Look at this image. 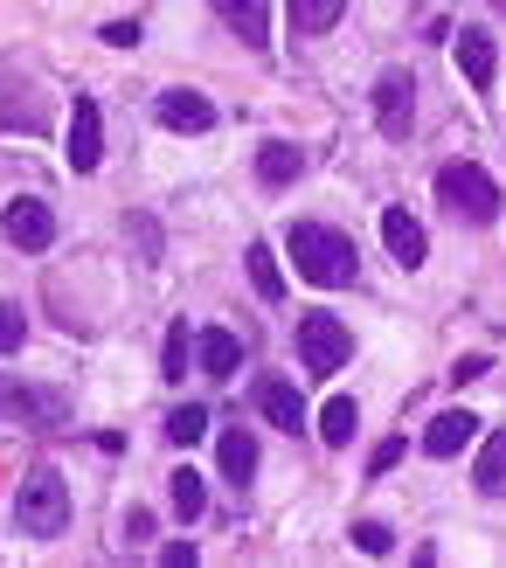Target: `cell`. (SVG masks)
<instances>
[{
  "instance_id": "cell-1",
  "label": "cell",
  "mask_w": 506,
  "mask_h": 568,
  "mask_svg": "<svg viewBox=\"0 0 506 568\" xmlns=\"http://www.w3.org/2000/svg\"><path fill=\"white\" fill-rule=\"evenodd\" d=\"M285 250H292V271L305 284H320V292H341V284H354V271H361L354 236L347 230H326V222H292Z\"/></svg>"
},
{
  "instance_id": "cell-2",
  "label": "cell",
  "mask_w": 506,
  "mask_h": 568,
  "mask_svg": "<svg viewBox=\"0 0 506 568\" xmlns=\"http://www.w3.org/2000/svg\"><path fill=\"white\" fill-rule=\"evenodd\" d=\"M14 527L36 534V541H55V534H70V478L63 471H28L21 493H14Z\"/></svg>"
},
{
  "instance_id": "cell-3",
  "label": "cell",
  "mask_w": 506,
  "mask_h": 568,
  "mask_svg": "<svg viewBox=\"0 0 506 568\" xmlns=\"http://www.w3.org/2000/svg\"><path fill=\"white\" fill-rule=\"evenodd\" d=\"M437 202L452 209V215H465V222H499V187H493V174L479 160H452V166H437Z\"/></svg>"
},
{
  "instance_id": "cell-4",
  "label": "cell",
  "mask_w": 506,
  "mask_h": 568,
  "mask_svg": "<svg viewBox=\"0 0 506 568\" xmlns=\"http://www.w3.org/2000/svg\"><path fill=\"white\" fill-rule=\"evenodd\" d=\"M298 361L305 375H341V367L354 361V339H347V320H333V312H305L298 320Z\"/></svg>"
},
{
  "instance_id": "cell-5",
  "label": "cell",
  "mask_w": 506,
  "mask_h": 568,
  "mask_svg": "<svg viewBox=\"0 0 506 568\" xmlns=\"http://www.w3.org/2000/svg\"><path fill=\"white\" fill-rule=\"evenodd\" d=\"M375 125H382V139H409V125H416V83H409V70H382V83H375Z\"/></svg>"
},
{
  "instance_id": "cell-6",
  "label": "cell",
  "mask_w": 506,
  "mask_h": 568,
  "mask_svg": "<svg viewBox=\"0 0 506 568\" xmlns=\"http://www.w3.org/2000/svg\"><path fill=\"white\" fill-rule=\"evenodd\" d=\"M0 230H8V243L14 250H49L55 243V209L49 202H8V215H0Z\"/></svg>"
},
{
  "instance_id": "cell-7",
  "label": "cell",
  "mask_w": 506,
  "mask_h": 568,
  "mask_svg": "<svg viewBox=\"0 0 506 568\" xmlns=\"http://www.w3.org/2000/svg\"><path fill=\"white\" fill-rule=\"evenodd\" d=\"M70 166L77 174H91V166L104 160V125H98V98H70Z\"/></svg>"
},
{
  "instance_id": "cell-8",
  "label": "cell",
  "mask_w": 506,
  "mask_h": 568,
  "mask_svg": "<svg viewBox=\"0 0 506 568\" xmlns=\"http://www.w3.org/2000/svg\"><path fill=\"white\" fill-rule=\"evenodd\" d=\"M153 119H160L166 132H209V125H215V104H209L202 91H160V98H153Z\"/></svg>"
},
{
  "instance_id": "cell-9",
  "label": "cell",
  "mask_w": 506,
  "mask_h": 568,
  "mask_svg": "<svg viewBox=\"0 0 506 568\" xmlns=\"http://www.w3.org/2000/svg\"><path fill=\"white\" fill-rule=\"evenodd\" d=\"M382 243H388V257H396L403 271H424V257H431L424 222H416L409 209H388V215H382Z\"/></svg>"
},
{
  "instance_id": "cell-10",
  "label": "cell",
  "mask_w": 506,
  "mask_h": 568,
  "mask_svg": "<svg viewBox=\"0 0 506 568\" xmlns=\"http://www.w3.org/2000/svg\"><path fill=\"white\" fill-rule=\"evenodd\" d=\"M194 367H202V375H215V382H230L236 367H243V339H236L230 326L194 333Z\"/></svg>"
},
{
  "instance_id": "cell-11",
  "label": "cell",
  "mask_w": 506,
  "mask_h": 568,
  "mask_svg": "<svg viewBox=\"0 0 506 568\" xmlns=\"http://www.w3.org/2000/svg\"><path fill=\"white\" fill-rule=\"evenodd\" d=\"M257 409H264L285 437H292V430H305V395H298L285 375H264V382H257Z\"/></svg>"
},
{
  "instance_id": "cell-12",
  "label": "cell",
  "mask_w": 506,
  "mask_h": 568,
  "mask_svg": "<svg viewBox=\"0 0 506 568\" xmlns=\"http://www.w3.org/2000/svg\"><path fill=\"white\" fill-rule=\"evenodd\" d=\"M458 70L472 91H493V77H499V49L493 36H479V28H458Z\"/></svg>"
},
{
  "instance_id": "cell-13",
  "label": "cell",
  "mask_w": 506,
  "mask_h": 568,
  "mask_svg": "<svg viewBox=\"0 0 506 568\" xmlns=\"http://www.w3.org/2000/svg\"><path fill=\"white\" fill-rule=\"evenodd\" d=\"M472 437H479V416H472V409H444V416H431L424 450H431V458H458Z\"/></svg>"
},
{
  "instance_id": "cell-14",
  "label": "cell",
  "mask_w": 506,
  "mask_h": 568,
  "mask_svg": "<svg viewBox=\"0 0 506 568\" xmlns=\"http://www.w3.org/2000/svg\"><path fill=\"white\" fill-rule=\"evenodd\" d=\"M215 458H222V478H230V486H250V478H257V437L236 423V430H222Z\"/></svg>"
},
{
  "instance_id": "cell-15",
  "label": "cell",
  "mask_w": 506,
  "mask_h": 568,
  "mask_svg": "<svg viewBox=\"0 0 506 568\" xmlns=\"http://www.w3.org/2000/svg\"><path fill=\"white\" fill-rule=\"evenodd\" d=\"M298 174H305V153H298V146H285V139L257 146V181H264V187H292Z\"/></svg>"
},
{
  "instance_id": "cell-16",
  "label": "cell",
  "mask_w": 506,
  "mask_h": 568,
  "mask_svg": "<svg viewBox=\"0 0 506 568\" xmlns=\"http://www.w3.org/2000/svg\"><path fill=\"white\" fill-rule=\"evenodd\" d=\"M285 14H292V36H326L347 14V0H285Z\"/></svg>"
},
{
  "instance_id": "cell-17",
  "label": "cell",
  "mask_w": 506,
  "mask_h": 568,
  "mask_svg": "<svg viewBox=\"0 0 506 568\" xmlns=\"http://www.w3.org/2000/svg\"><path fill=\"white\" fill-rule=\"evenodd\" d=\"M8 403L21 416H36V430H63L70 409H63V395H42V388H8Z\"/></svg>"
},
{
  "instance_id": "cell-18",
  "label": "cell",
  "mask_w": 506,
  "mask_h": 568,
  "mask_svg": "<svg viewBox=\"0 0 506 568\" xmlns=\"http://www.w3.org/2000/svg\"><path fill=\"white\" fill-rule=\"evenodd\" d=\"M472 486H479L486 499H506V430H493V437H486L479 471H472Z\"/></svg>"
},
{
  "instance_id": "cell-19",
  "label": "cell",
  "mask_w": 506,
  "mask_h": 568,
  "mask_svg": "<svg viewBox=\"0 0 506 568\" xmlns=\"http://www.w3.org/2000/svg\"><path fill=\"white\" fill-rule=\"evenodd\" d=\"M215 14L230 21L250 49H264V42H271V36H264V8H257V0H215Z\"/></svg>"
},
{
  "instance_id": "cell-20",
  "label": "cell",
  "mask_w": 506,
  "mask_h": 568,
  "mask_svg": "<svg viewBox=\"0 0 506 568\" xmlns=\"http://www.w3.org/2000/svg\"><path fill=\"white\" fill-rule=\"evenodd\" d=\"M250 284H257V298H285V271H277V250L271 243H250Z\"/></svg>"
},
{
  "instance_id": "cell-21",
  "label": "cell",
  "mask_w": 506,
  "mask_h": 568,
  "mask_svg": "<svg viewBox=\"0 0 506 568\" xmlns=\"http://www.w3.org/2000/svg\"><path fill=\"white\" fill-rule=\"evenodd\" d=\"M354 430H361V409L347 403V395H333V403L320 409V437H326L333 450H347V437H354Z\"/></svg>"
},
{
  "instance_id": "cell-22",
  "label": "cell",
  "mask_w": 506,
  "mask_h": 568,
  "mask_svg": "<svg viewBox=\"0 0 506 568\" xmlns=\"http://www.w3.org/2000/svg\"><path fill=\"white\" fill-rule=\"evenodd\" d=\"M166 499H174V514L181 520H202V506H209V493H202V471H174V478H166Z\"/></svg>"
},
{
  "instance_id": "cell-23",
  "label": "cell",
  "mask_w": 506,
  "mask_h": 568,
  "mask_svg": "<svg viewBox=\"0 0 506 568\" xmlns=\"http://www.w3.org/2000/svg\"><path fill=\"white\" fill-rule=\"evenodd\" d=\"M166 437H174V444H202L209 437V409L202 403H181L174 416H166Z\"/></svg>"
},
{
  "instance_id": "cell-24",
  "label": "cell",
  "mask_w": 506,
  "mask_h": 568,
  "mask_svg": "<svg viewBox=\"0 0 506 568\" xmlns=\"http://www.w3.org/2000/svg\"><path fill=\"white\" fill-rule=\"evenodd\" d=\"M188 367H194V333H188V326H166V367H160V375L181 382Z\"/></svg>"
},
{
  "instance_id": "cell-25",
  "label": "cell",
  "mask_w": 506,
  "mask_h": 568,
  "mask_svg": "<svg viewBox=\"0 0 506 568\" xmlns=\"http://www.w3.org/2000/svg\"><path fill=\"white\" fill-rule=\"evenodd\" d=\"M354 548H361V555H375V561H382V555H396V534H388L382 520H361V527H354Z\"/></svg>"
},
{
  "instance_id": "cell-26",
  "label": "cell",
  "mask_w": 506,
  "mask_h": 568,
  "mask_svg": "<svg viewBox=\"0 0 506 568\" xmlns=\"http://www.w3.org/2000/svg\"><path fill=\"white\" fill-rule=\"evenodd\" d=\"M21 339H28V320H21L14 305H0V354H14Z\"/></svg>"
},
{
  "instance_id": "cell-27",
  "label": "cell",
  "mask_w": 506,
  "mask_h": 568,
  "mask_svg": "<svg viewBox=\"0 0 506 568\" xmlns=\"http://www.w3.org/2000/svg\"><path fill=\"white\" fill-rule=\"evenodd\" d=\"M403 465V437H388V444H375V458H368V471L382 478V471H396Z\"/></svg>"
},
{
  "instance_id": "cell-28",
  "label": "cell",
  "mask_w": 506,
  "mask_h": 568,
  "mask_svg": "<svg viewBox=\"0 0 506 568\" xmlns=\"http://www.w3.org/2000/svg\"><path fill=\"white\" fill-rule=\"evenodd\" d=\"M479 375H493V361H486V354H465V361L452 367V382H479Z\"/></svg>"
},
{
  "instance_id": "cell-29",
  "label": "cell",
  "mask_w": 506,
  "mask_h": 568,
  "mask_svg": "<svg viewBox=\"0 0 506 568\" xmlns=\"http://www.w3.org/2000/svg\"><path fill=\"white\" fill-rule=\"evenodd\" d=\"M146 534H153V514H146V506H132V514H125V541H146Z\"/></svg>"
},
{
  "instance_id": "cell-30",
  "label": "cell",
  "mask_w": 506,
  "mask_h": 568,
  "mask_svg": "<svg viewBox=\"0 0 506 568\" xmlns=\"http://www.w3.org/2000/svg\"><path fill=\"white\" fill-rule=\"evenodd\" d=\"M104 42H111V49H132V42H139V21H111Z\"/></svg>"
},
{
  "instance_id": "cell-31",
  "label": "cell",
  "mask_w": 506,
  "mask_h": 568,
  "mask_svg": "<svg viewBox=\"0 0 506 568\" xmlns=\"http://www.w3.org/2000/svg\"><path fill=\"white\" fill-rule=\"evenodd\" d=\"M160 561H166V568H188V561H194V541H174V548H160Z\"/></svg>"
},
{
  "instance_id": "cell-32",
  "label": "cell",
  "mask_w": 506,
  "mask_h": 568,
  "mask_svg": "<svg viewBox=\"0 0 506 568\" xmlns=\"http://www.w3.org/2000/svg\"><path fill=\"white\" fill-rule=\"evenodd\" d=\"M493 8H499V14H506V0H493Z\"/></svg>"
},
{
  "instance_id": "cell-33",
  "label": "cell",
  "mask_w": 506,
  "mask_h": 568,
  "mask_svg": "<svg viewBox=\"0 0 506 568\" xmlns=\"http://www.w3.org/2000/svg\"><path fill=\"white\" fill-rule=\"evenodd\" d=\"M0 403H8V388H0Z\"/></svg>"
}]
</instances>
